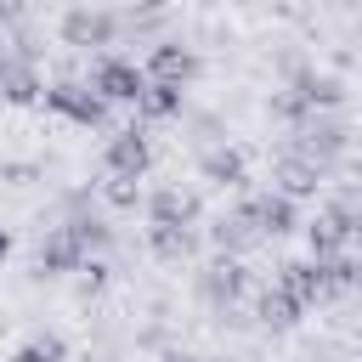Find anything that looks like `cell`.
<instances>
[{"mask_svg":"<svg viewBox=\"0 0 362 362\" xmlns=\"http://www.w3.org/2000/svg\"><path fill=\"white\" fill-rule=\"evenodd\" d=\"M351 249H356V255H362V221H356V232H351Z\"/></svg>","mask_w":362,"mask_h":362,"instance_id":"24","label":"cell"},{"mask_svg":"<svg viewBox=\"0 0 362 362\" xmlns=\"http://www.w3.org/2000/svg\"><path fill=\"white\" fill-rule=\"evenodd\" d=\"M243 283H249V272H243V260H215L209 272H204V300H215V305H232L238 294H243Z\"/></svg>","mask_w":362,"mask_h":362,"instance_id":"14","label":"cell"},{"mask_svg":"<svg viewBox=\"0 0 362 362\" xmlns=\"http://www.w3.org/2000/svg\"><path fill=\"white\" fill-rule=\"evenodd\" d=\"M0 96L6 102H40L45 96V85H40V74L28 68V62H11V57H0Z\"/></svg>","mask_w":362,"mask_h":362,"instance_id":"15","label":"cell"},{"mask_svg":"<svg viewBox=\"0 0 362 362\" xmlns=\"http://www.w3.org/2000/svg\"><path fill=\"white\" fill-rule=\"evenodd\" d=\"M255 311H260V322H272V328H294V322H300V305H294L277 283L260 294V305H255Z\"/></svg>","mask_w":362,"mask_h":362,"instance_id":"17","label":"cell"},{"mask_svg":"<svg viewBox=\"0 0 362 362\" xmlns=\"http://www.w3.org/2000/svg\"><path fill=\"white\" fill-rule=\"evenodd\" d=\"M356 209L351 204H328L317 209V221H305V243H311V260H339L351 249V232H356Z\"/></svg>","mask_w":362,"mask_h":362,"instance_id":"2","label":"cell"},{"mask_svg":"<svg viewBox=\"0 0 362 362\" xmlns=\"http://www.w3.org/2000/svg\"><path fill=\"white\" fill-rule=\"evenodd\" d=\"M198 175L215 181V187H243V181H249V158H243L238 147H209V153L198 158Z\"/></svg>","mask_w":362,"mask_h":362,"instance_id":"13","label":"cell"},{"mask_svg":"<svg viewBox=\"0 0 362 362\" xmlns=\"http://www.w3.org/2000/svg\"><path fill=\"white\" fill-rule=\"evenodd\" d=\"M45 107L62 113L68 124H85V130L107 124V102H102L85 79H57V85H45Z\"/></svg>","mask_w":362,"mask_h":362,"instance_id":"3","label":"cell"},{"mask_svg":"<svg viewBox=\"0 0 362 362\" xmlns=\"http://www.w3.org/2000/svg\"><path fill=\"white\" fill-rule=\"evenodd\" d=\"M107 107L113 102H141V90H147V74H141V62H130V57H96V68H90V79H85Z\"/></svg>","mask_w":362,"mask_h":362,"instance_id":"1","label":"cell"},{"mask_svg":"<svg viewBox=\"0 0 362 362\" xmlns=\"http://www.w3.org/2000/svg\"><path fill=\"white\" fill-rule=\"evenodd\" d=\"M11 362H68V345L57 334H34V339H23L11 351Z\"/></svg>","mask_w":362,"mask_h":362,"instance_id":"18","label":"cell"},{"mask_svg":"<svg viewBox=\"0 0 362 362\" xmlns=\"http://www.w3.org/2000/svg\"><path fill=\"white\" fill-rule=\"evenodd\" d=\"M209 238H215V249H221L226 260H243L249 249H260V243H266V238L255 232V221L243 215V204H238V209H226V215L209 226Z\"/></svg>","mask_w":362,"mask_h":362,"instance_id":"11","label":"cell"},{"mask_svg":"<svg viewBox=\"0 0 362 362\" xmlns=\"http://www.w3.org/2000/svg\"><path fill=\"white\" fill-rule=\"evenodd\" d=\"M147 164H153V141H147V130H113L107 136V147H102V170L107 175H119V181H141L147 175Z\"/></svg>","mask_w":362,"mask_h":362,"instance_id":"5","label":"cell"},{"mask_svg":"<svg viewBox=\"0 0 362 362\" xmlns=\"http://www.w3.org/2000/svg\"><path fill=\"white\" fill-rule=\"evenodd\" d=\"M164 362H204V356H192V351H170Z\"/></svg>","mask_w":362,"mask_h":362,"instance_id":"22","label":"cell"},{"mask_svg":"<svg viewBox=\"0 0 362 362\" xmlns=\"http://www.w3.org/2000/svg\"><path fill=\"white\" fill-rule=\"evenodd\" d=\"M317 187H322V164H317V158H305L300 147H294V153H277V164H272V192H283L288 204H300V198H317Z\"/></svg>","mask_w":362,"mask_h":362,"instance_id":"6","label":"cell"},{"mask_svg":"<svg viewBox=\"0 0 362 362\" xmlns=\"http://www.w3.org/2000/svg\"><path fill=\"white\" fill-rule=\"evenodd\" d=\"M6 255H11V232L0 226V260H6Z\"/></svg>","mask_w":362,"mask_h":362,"instance_id":"23","label":"cell"},{"mask_svg":"<svg viewBox=\"0 0 362 362\" xmlns=\"http://www.w3.org/2000/svg\"><path fill=\"white\" fill-rule=\"evenodd\" d=\"M181 96L187 90H175V85H147L136 107H141V119H175L181 113Z\"/></svg>","mask_w":362,"mask_h":362,"instance_id":"16","label":"cell"},{"mask_svg":"<svg viewBox=\"0 0 362 362\" xmlns=\"http://www.w3.org/2000/svg\"><path fill=\"white\" fill-rule=\"evenodd\" d=\"M85 260H90V255L74 243V232H68V226H57V232L40 243V272H51V277H68V272H79Z\"/></svg>","mask_w":362,"mask_h":362,"instance_id":"12","label":"cell"},{"mask_svg":"<svg viewBox=\"0 0 362 362\" xmlns=\"http://www.w3.org/2000/svg\"><path fill=\"white\" fill-rule=\"evenodd\" d=\"M113 34H119V17L102 11V6H74V11H62V45L90 51V45H113Z\"/></svg>","mask_w":362,"mask_h":362,"instance_id":"7","label":"cell"},{"mask_svg":"<svg viewBox=\"0 0 362 362\" xmlns=\"http://www.w3.org/2000/svg\"><path fill=\"white\" fill-rule=\"evenodd\" d=\"M243 215L255 221V232H260V238H288V232H300V204H288L283 192L243 198Z\"/></svg>","mask_w":362,"mask_h":362,"instance_id":"8","label":"cell"},{"mask_svg":"<svg viewBox=\"0 0 362 362\" xmlns=\"http://www.w3.org/2000/svg\"><path fill=\"white\" fill-rule=\"evenodd\" d=\"M277 288L305 311V305H317V300H328V283H322V266L317 260H283L277 266Z\"/></svg>","mask_w":362,"mask_h":362,"instance_id":"10","label":"cell"},{"mask_svg":"<svg viewBox=\"0 0 362 362\" xmlns=\"http://www.w3.org/2000/svg\"><path fill=\"white\" fill-rule=\"evenodd\" d=\"M141 74H147V85H175V90H187V85L198 79V51L181 45V40H158V45L147 51Z\"/></svg>","mask_w":362,"mask_h":362,"instance_id":"4","label":"cell"},{"mask_svg":"<svg viewBox=\"0 0 362 362\" xmlns=\"http://www.w3.org/2000/svg\"><path fill=\"white\" fill-rule=\"evenodd\" d=\"M147 243H153L164 260H187V255H192V232H170V226H147Z\"/></svg>","mask_w":362,"mask_h":362,"instance_id":"19","label":"cell"},{"mask_svg":"<svg viewBox=\"0 0 362 362\" xmlns=\"http://www.w3.org/2000/svg\"><path fill=\"white\" fill-rule=\"evenodd\" d=\"M68 232H74V243H79L85 255H90V249H107V226H102L96 215H74V221H68Z\"/></svg>","mask_w":362,"mask_h":362,"instance_id":"20","label":"cell"},{"mask_svg":"<svg viewBox=\"0 0 362 362\" xmlns=\"http://www.w3.org/2000/svg\"><path fill=\"white\" fill-rule=\"evenodd\" d=\"M102 192H107V204H113V209H136V204H141V181H119V175H107V187H102Z\"/></svg>","mask_w":362,"mask_h":362,"instance_id":"21","label":"cell"},{"mask_svg":"<svg viewBox=\"0 0 362 362\" xmlns=\"http://www.w3.org/2000/svg\"><path fill=\"white\" fill-rule=\"evenodd\" d=\"M198 221V192L187 187H158L147 198V226H170V232H192Z\"/></svg>","mask_w":362,"mask_h":362,"instance_id":"9","label":"cell"}]
</instances>
